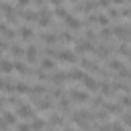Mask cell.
Here are the masks:
<instances>
[{
    "label": "cell",
    "instance_id": "1",
    "mask_svg": "<svg viewBox=\"0 0 131 131\" xmlns=\"http://www.w3.org/2000/svg\"><path fill=\"white\" fill-rule=\"evenodd\" d=\"M111 31L115 33V37H119L123 41H131V25H115Z\"/></svg>",
    "mask_w": 131,
    "mask_h": 131
},
{
    "label": "cell",
    "instance_id": "2",
    "mask_svg": "<svg viewBox=\"0 0 131 131\" xmlns=\"http://www.w3.org/2000/svg\"><path fill=\"white\" fill-rule=\"evenodd\" d=\"M55 57H59L61 61H68V63H76L78 61V55L72 49H57V55Z\"/></svg>",
    "mask_w": 131,
    "mask_h": 131
},
{
    "label": "cell",
    "instance_id": "3",
    "mask_svg": "<svg viewBox=\"0 0 131 131\" xmlns=\"http://www.w3.org/2000/svg\"><path fill=\"white\" fill-rule=\"evenodd\" d=\"M80 70H84V72H94V74H98V63L94 61V59H88V57H82L80 59Z\"/></svg>",
    "mask_w": 131,
    "mask_h": 131
},
{
    "label": "cell",
    "instance_id": "4",
    "mask_svg": "<svg viewBox=\"0 0 131 131\" xmlns=\"http://www.w3.org/2000/svg\"><path fill=\"white\" fill-rule=\"evenodd\" d=\"M63 23L72 29V31H78V29H82V20L76 16V14H72V12H68V16L63 18Z\"/></svg>",
    "mask_w": 131,
    "mask_h": 131
},
{
    "label": "cell",
    "instance_id": "5",
    "mask_svg": "<svg viewBox=\"0 0 131 131\" xmlns=\"http://www.w3.org/2000/svg\"><path fill=\"white\" fill-rule=\"evenodd\" d=\"M16 115L23 117V119H35V111H33L29 104H20V106L16 108Z\"/></svg>",
    "mask_w": 131,
    "mask_h": 131
},
{
    "label": "cell",
    "instance_id": "6",
    "mask_svg": "<svg viewBox=\"0 0 131 131\" xmlns=\"http://www.w3.org/2000/svg\"><path fill=\"white\" fill-rule=\"evenodd\" d=\"M18 35H20V39H23V41H29V39H33V37H35V31H33V27H31V25H23V27L18 29Z\"/></svg>",
    "mask_w": 131,
    "mask_h": 131
},
{
    "label": "cell",
    "instance_id": "7",
    "mask_svg": "<svg viewBox=\"0 0 131 131\" xmlns=\"http://www.w3.org/2000/svg\"><path fill=\"white\" fill-rule=\"evenodd\" d=\"M92 47H94V45L88 43L86 39H78V41H76V55H78V53H86V51H90Z\"/></svg>",
    "mask_w": 131,
    "mask_h": 131
},
{
    "label": "cell",
    "instance_id": "8",
    "mask_svg": "<svg viewBox=\"0 0 131 131\" xmlns=\"http://www.w3.org/2000/svg\"><path fill=\"white\" fill-rule=\"evenodd\" d=\"M25 55H27V61L29 63H35L37 61V55H39V49L35 45H29V47H25Z\"/></svg>",
    "mask_w": 131,
    "mask_h": 131
},
{
    "label": "cell",
    "instance_id": "9",
    "mask_svg": "<svg viewBox=\"0 0 131 131\" xmlns=\"http://www.w3.org/2000/svg\"><path fill=\"white\" fill-rule=\"evenodd\" d=\"M82 82H84L86 90H90V92H96V90H98V86H100V82H96V80H94L92 76H88V74L84 76V80H82Z\"/></svg>",
    "mask_w": 131,
    "mask_h": 131
},
{
    "label": "cell",
    "instance_id": "10",
    "mask_svg": "<svg viewBox=\"0 0 131 131\" xmlns=\"http://www.w3.org/2000/svg\"><path fill=\"white\" fill-rule=\"evenodd\" d=\"M70 96L74 102H86L88 100V92L86 90H70Z\"/></svg>",
    "mask_w": 131,
    "mask_h": 131
},
{
    "label": "cell",
    "instance_id": "11",
    "mask_svg": "<svg viewBox=\"0 0 131 131\" xmlns=\"http://www.w3.org/2000/svg\"><path fill=\"white\" fill-rule=\"evenodd\" d=\"M41 41L49 47V45H55L59 39H57V35H55V33H41Z\"/></svg>",
    "mask_w": 131,
    "mask_h": 131
},
{
    "label": "cell",
    "instance_id": "12",
    "mask_svg": "<svg viewBox=\"0 0 131 131\" xmlns=\"http://www.w3.org/2000/svg\"><path fill=\"white\" fill-rule=\"evenodd\" d=\"M70 80H84V76H86V72L84 70H80V68H74V70H70L68 74H66Z\"/></svg>",
    "mask_w": 131,
    "mask_h": 131
},
{
    "label": "cell",
    "instance_id": "13",
    "mask_svg": "<svg viewBox=\"0 0 131 131\" xmlns=\"http://www.w3.org/2000/svg\"><path fill=\"white\" fill-rule=\"evenodd\" d=\"M102 111H106V113H121L123 111V106L121 104H117V102H102Z\"/></svg>",
    "mask_w": 131,
    "mask_h": 131
},
{
    "label": "cell",
    "instance_id": "14",
    "mask_svg": "<svg viewBox=\"0 0 131 131\" xmlns=\"http://www.w3.org/2000/svg\"><path fill=\"white\" fill-rule=\"evenodd\" d=\"M51 104H53V102H51V96H49V94H45L43 100H37V108H39V111H47V108H51Z\"/></svg>",
    "mask_w": 131,
    "mask_h": 131
},
{
    "label": "cell",
    "instance_id": "15",
    "mask_svg": "<svg viewBox=\"0 0 131 131\" xmlns=\"http://www.w3.org/2000/svg\"><path fill=\"white\" fill-rule=\"evenodd\" d=\"M14 92H18V94H31V86L25 84V82H16L14 84Z\"/></svg>",
    "mask_w": 131,
    "mask_h": 131
},
{
    "label": "cell",
    "instance_id": "16",
    "mask_svg": "<svg viewBox=\"0 0 131 131\" xmlns=\"http://www.w3.org/2000/svg\"><path fill=\"white\" fill-rule=\"evenodd\" d=\"M14 70V63L10 61V59H0V72H4V74H10Z\"/></svg>",
    "mask_w": 131,
    "mask_h": 131
},
{
    "label": "cell",
    "instance_id": "17",
    "mask_svg": "<svg viewBox=\"0 0 131 131\" xmlns=\"http://www.w3.org/2000/svg\"><path fill=\"white\" fill-rule=\"evenodd\" d=\"M41 94H47V88H45L43 84H37V86L31 88V96H33V98H37V96H41Z\"/></svg>",
    "mask_w": 131,
    "mask_h": 131
},
{
    "label": "cell",
    "instance_id": "18",
    "mask_svg": "<svg viewBox=\"0 0 131 131\" xmlns=\"http://www.w3.org/2000/svg\"><path fill=\"white\" fill-rule=\"evenodd\" d=\"M2 119H4L6 125H14V123H16V115H14L12 111H4V113H2Z\"/></svg>",
    "mask_w": 131,
    "mask_h": 131
},
{
    "label": "cell",
    "instance_id": "19",
    "mask_svg": "<svg viewBox=\"0 0 131 131\" xmlns=\"http://www.w3.org/2000/svg\"><path fill=\"white\" fill-rule=\"evenodd\" d=\"M61 123H63V117H61L59 113L51 115V117H49V121H47V125H49V127H57V125H61Z\"/></svg>",
    "mask_w": 131,
    "mask_h": 131
},
{
    "label": "cell",
    "instance_id": "20",
    "mask_svg": "<svg viewBox=\"0 0 131 131\" xmlns=\"http://www.w3.org/2000/svg\"><path fill=\"white\" fill-rule=\"evenodd\" d=\"M66 80H68L66 72H57V74H53V76H51V82H53V84H57V86H59V84H63Z\"/></svg>",
    "mask_w": 131,
    "mask_h": 131
},
{
    "label": "cell",
    "instance_id": "21",
    "mask_svg": "<svg viewBox=\"0 0 131 131\" xmlns=\"http://www.w3.org/2000/svg\"><path fill=\"white\" fill-rule=\"evenodd\" d=\"M29 125H31V129H33V131H41V129L47 125V121H43V119H33Z\"/></svg>",
    "mask_w": 131,
    "mask_h": 131
},
{
    "label": "cell",
    "instance_id": "22",
    "mask_svg": "<svg viewBox=\"0 0 131 131\" xmlns=\"http://www.w3.org/2000/svg\"><path fill=\"white\" fill-rule=\"evenodd\" d=\"M10 53H12V57H20V55H25V49L18 43H12L10 45Z\"/></svg>",
    "mask_w": 131,
    "mask_h": 131
},
{
    "label": "cell",
    "instance_id": "23",
    "mask_svg": "<svg viewBox=\"0 0 131 131\" xmlns=\"http://www.w3.org/2000/svg\"><path fill=\"white\" fill-rule=\"evenodd\" d=\"M98 88H100V92H102L104 96H111V94L115 92V90H113V86H111L108 82H100V86H98Z\"/></svg>",
    "mask_w": 131,
    "mask_h": 131
},
{
    "label": "cell",
    "instance_id": "24",
    "mask_svg": "<svg viewBox=\"0 0 131 131\" xmlns=\"http://www.w3.org/2000/svg\"><path fill=\"white\" fill-rule=\"evenodd\" d=\"M55 68V61L53 59H49V57H45V59H41V70L45 72V70H53Z\"/></svg>",
    "mask_w": 131,
    "mask_h": 131
},
{
    "label": "cell",
    "instance_id": "25",
    "mask_svg": "<svg viewBox=\"0 0 131 131\" xmlns=\"http://www.w3.org/2000/svg\"><path fill=\"white\" fill-rule=\"evenodd\" d=\"M111 37H113V31H111L108 27H104V29L100 31V41H102V43H106V41H108Z\"/></svg>",
    "mask_w": 131,
    "mask_h": 131
},
{
    "label": "cell",
    "instance_id": "26",
    "mask_svg": "<svg viewBox=\"0 0 131 131\" xmlns=\"http://www.w3.org/2000/svg\"><path fill=\"white\" fill-rule=\"evenodd\" d=\"M70 108H72V106H70V100H68V98L63 96V98L59 100V111H61V113H68Z\"/></svg>",
    "mask_w": 131,
    "mask_h": 131
},
{
    "label": "cell",
    "instance_id": "27",
    "mask_svg": "<svg viewBox=\"0 0 131 131\" xmlns=\"http://www.w3.org/2000/svg\"><path fill=\"white\" fill-rule=\"evenodd\" d=\"M119 53L125 55V57H131V49H129V45H127V43H121V45H119Z\"/></svg>",
    "mask_w": 131,
    "mask_h": 131
},
{
    "label": "cell",
    "instance_id": "28",
    "mask_svg": "<svg viewBox=\"0 0 131 131\" xmlns=\"http://www.w3.org/2000/svg\"><path fill=\"white\" fill-rule=\"evenodd\" d=\"M96 23H100V25H102V29H104V27L108 25V16H106V14H100V12H96Z\"/></svg>",
    "mask_w": 131,
    "mask_h": 131
},
{
    "label": "cell",
    "instance_id": "29",
    "mask_svg": "<svg viewBox=\"0 0 131 131\" xmlns=\"http://www.w3.org/2000/svg\"><path fill=\"white\" fill-rule=\"evenodd\" d=\"M14 63V70L16 72H20V74H29V70H27V66L23 63V61H12Z\"/></svg>",
    "mask_w": 131,
    "mask_h": 131
},
{
    "label": "cell",
    "instance_id": "30",
    "mask_svg": "<svg viewBox=\"0 0 131 131\" xmlns=\"http://www.w3.org/2000/svg\"><path fill=\"white\" fill-rule=\"evenodd\" d=\"M108 68L111 70H121L123 63H121V59H108Z\"/></svg>",
    "mask_w": 131,
    "mask_h": 131
},
{
    "label": "cell",
    "instance_id": "31",
    "mask_svg": "<svg viewBox=\"0 0 131 131\" xmlns=\"http://www.w3.org/2000/svg\"><path fill=\"white\" fill-rule=\"evenodd\" d=\"M129 74H131V70L125 68V66H123L121 70H117V76H119V78H129Z\"/></svg>",
    "mask_w": 131,
    "mask_h": 131
},
{
    "label": "cell",
    "instance_id": "32",
    "mask_svg": "<svg viewBox=\"0 0 131 131\" xmlns=\"http://www.w3.org/2000/svg\"><path fill=\"white\" fill-rule=\"evenodd\" d=\"M119 104H121V106H131V94H123Z\"/></svg>",
    "mask_w": 131,
    "mask_h": 131
},
{
    "label": "cell",
    "instance_id": "33",
    "mask_svg": "<svg viewBox=\"0 0 131 131\" xmlns=\"http://www.w3.org/2000/svg\"><path fill=\"white\" fill-rule=\"evenodd\" d=\"M14 33H16V31H14L12 27H6V31H4V39H6V41H10V39L14 37Z\"/></svg>",
    "mask_w": 131,
    "mask_h": 131
},
{
    "label": "cell",
    "instance_id": "34",
    "mask_svg": "<svg viewBox=\"0 0 131 131\" xmlns=\"http://www.w3.org/2000/svg\"><path fill=\"white\" fill-rule=\"evenodd\" d=\"M16 129H18V131H33L29 123H20V125H16Z\"/></svg>",
    "mask_w": 131,
    "mask_h": 131
},
{
    "label": "cell",
    "instance_id": "35",
    "mask_svg": "<svg viewBox=\"0 0 131 131\" xmlns=\"http://www.w3.org/2000/svg\"><path fill=\"white\" fill-rule=\"evenodd\" d=\"M111 131H125V129H123V125H121V123H117V121H115V123H111Z\"/></svg>",
    "mask_w": 131,
    "mask_h": 131
},
{
    "label": "cell",
    "instance_id": "36",
    "mask_svg": "<svg viewBox=\"0 0 131 131\" xmlns=\"http://www.w3.org/2000/svg\"><path fill=\"white\" fill-rule=\"evenodd\" d=\"M123 123H125L127 127H131V113H127V115H123Z\"/></svg>",
    "mask_w": 131,
    "mask_h": 131
},
{
    "label": "cell",
    "instance_id": "37",
    "mask_svg": "<svg viewBox=\"0 0 131 131\" xmlns=\"http://www.w3.org/2000/svg\"><path fill=\"white\" fill-rule=\"evenodd\" d=\"M6 47H8V41H6V39H0V53H2Z\"/></svg>",
    "mask_w": 131,
    "mask_h": 131
},
{
    "label": "cell",
    "instance_id": "38",
    "mask_svg": "<svg viewBox=\"0 0 131 131\" xmlns=\"http://www.w3.org/2000/svg\"><path fill=\"white\" fill-rule=\"evenodd\" d=\"M96 131H111V125H104V123H102V125H98Z\"/></svg>",
    "mask_w": 131,
    "mask_h": 131
},
{
    "label": "cell",
    "instance_id": "39",
    "mask_svg": "<svg viewBox=\"0 0 131 131\" xmlns=\"http://www.w3.org/2000/svg\"><path fill=\"white\" fill-rule=\"evenodd\" d=\"M6 27H8V25H6L4 20H0V33H4V31H6Z\"/></svg>",
    "mask_w": 131,
    "mask_h": 131
},
{
    "label": "cell",
    "instance_id": "40",
    "mask_svg": "<svg viewBox=\"0 0 131 131\" xmlns=\"http://www.w3.org/2000/svg\"><path fill=\"white\" fill-rule=\"evenodd\" d=\"M2 106H4V98H0V108H2Z\"/></svg>",
    "mask_w": 131,
    "mask_h": 131
},
{
    "label": "cell",
    "instance_id": "41",
    "mask_svg": "<svg viewBox=\"0 0 131 131\" xmlns=\"http://www.w3.org/2000/svg\"><path fill=\"white\" fill-rule=\"evenodd\" d=\"M63 131H74V129H63Z\"/></svg>",
    "mask_w": 131,
    "mask_h": 131
},
{
    "label": "cell",
    "instance_id": "42",
    "mask_svg": "<svg viewBox=\"0 0 131 131\" xmlns=\"http://www.w3.org/2000/svg\"><path fill=\"white\" fill-rule=\"evenodd\" d=\"M129 82H131V74H129Z\"/></svg>",
    "mask_w": 131,
    "mask_h": 131
},
{
    "label": "cell",
    "instance_id": "43",
    "mask_svg": "<svg viewBox=\"0 0 131 131\" xmlns=\"http://www.w3.org/2000/svg\"><path fill=\"white\" fill-rule=\"evenodd\" d=\"M90 131H92V129H90Z\"/></svg>",
    "mask_w": 131,
    "mask_h": 131
}]
</instances>
